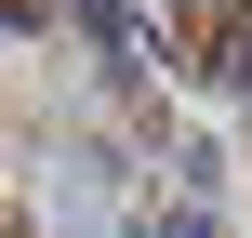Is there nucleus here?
<instances>
[{"label":"nucleus","mask_w":252,"mask_h":238,"mask_svg":"<svg viewBox=\"0 0 252 238\" xmlns=\"http://www.w3.org/2000/svg\"><path fill=\"white\" fill-rule=\"evenodd\" d=\"M239 79H252V53H239Z\"/></svg>","instance_id":"1"}]
</instances>
